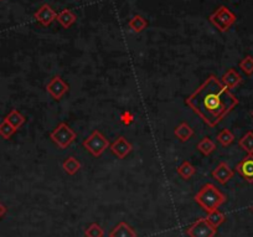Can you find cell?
<instances>
[{"label": "cell", "mask_w": 253, "mask_h": 237, "mask_svg": "<svg viewBox=\"0 0 253 237\" xmlns=\"http://www.w3.org/2000/svg\"><path fill=\"white\" fill-rule=\"evenodd\" d=\"M185 102L210 127H216L240 103L237 97L215 75L208 76Z\"/></svg>", "instance_id": "cell-1"}, {"label": "cell", "mask_w": 253, "mask_h": 237, "mask_svg": "<svg viewBox=\"0 0 253 237\" xmlns=\"http://www.w3.org/2000/svg\"><path fill=\"white\" fill-rule=\"evenodd\" d=\"M194 199L203 208V210H205L207 213L213 210H217L226 201V196L211 183L204 185L197 191Z\"/></svg>", "instance_id": "cell-2"}, {"label": "cell", "mask_w": 253, "mask_h": 237, "mask_svg": "<svg viewBox=\"0 0 253 237\" xmlns=\"http://www.w3.org/2000/svg\"><path fill=\"white\" fill-rule=\"evenodd\" d=\"M236 20H237L236 15L226 5L219 6L208 16V22L220 32H226L227 30H230V27L236 23Z\"/></svg>", "instance_id": "cell-3"}, {"label": "cell", "mask_w": 253, "mask_h": 237, "mask_svg": "<svg viewBox=\"0 0 253 237\" xmlns=\"http://www.w3.org/2000/svg\"><path fill=\"white\" fill-rule=\"evenodd\" d=\"M83 148L91 153L93 157H101L104 150L110 147V142L99 131H93L91 136L85 139L82 143Z\"/></svg>", "instance_id": "cell-4"}, {"label": "cell", "mask_w": 253, "mask_h": 237, "mask_svg": "<svg viewBox=\"0 0 253 237\" xmlns=\"http://www.w3.org/2000/svg\"><path fill=\"white\" fill-rule=\"evenodd\" d=\"M50 138L52 139V142L56 144L57 147H60L61 149H66L76 139V133L69 128V125L62 122L51 132Z\"/></svg>", "instance_id": "cell-5"}, {"label": "cell", "mask_w": 253, "mask_h": 237, "mask_svg": "<svg viewBox=\"0 0 253 237\" xmlns=\"http://www.w3.org/2000/svg\"><path fill=\"white\" fill-rule=\"evenodd\" d=\"M217 229L205 218H199L196 222L190 225L186 229V234L190 237H215Z\"/></svg>", "instance_id": "cell-6"}, {"label": "cell", "mask_w": 253, "mask_h": 237, "mask_svg": "<svg viewBox=\"0 0 253 237\" xmlns=\"http://www.w3.org/2000/svg\"><path fill=\"white\" fill-rule=\"evenodd\" d=\"M69 86L62 80L60 76H55L52 77V80L46 85V91H47L48 94L51 95L53 99H56V101H60L65 95L69 92Z\"/></svg>", "instance_id": "cell-7"}, {"label": "cell", "mask_w": 253, "mask_h": 237, "mask_svg": "<svg viewBox=\"0 0 253 237\" xmlns=\"http://www.w3.org/2000/svg\"><path fill=\"white\" fill-rule=\"evenodd\" d=\"M57 13L51 8V5L48 4H43V5L39 8V10L34 14L35 20L38 23H40L43 26H48V25L52 24L55 20H56Z\"/></svg>", "instance_id": "cell-8"}, {"label": "cell", "mask_w": 253, "mask_h": 237, "mask_svg": "<svg viewBox=\"0 0 253 237\" xmlns=\"http://www.w3.org/2000/svg\"><path fill=\"white\" fill-rule=\"evenodd\" d=\"M237 173L248 183H253V154L243 158L236 166Z\"/></svg>", "instance_id": "cell-9"}, {"label": "cell", "mask_w": 253, "mask_h": 237, "mask_svg": "<svg viewBox=\"0 0 253 237\" xmlns=\"http://www.w3.org/2000/svg\"><path fill=\"white\" fill-rule=\"evenodd\" d=\"M211 175H212L213 179H216V180L219 181L220 184L225 185L233 178V170L230 168L229 164L222 162L220 163L219 166H216V169H213Z\"/></svg>", "instance_id": "cell-10"}, {"label": "cell", "mask_w": 253, "mask_h": 237, "mask_svg": "<svg viewBox=\"0 0 253 237\" xmlns=\"http://www.w3.org/2000/svg\"><path fill=\"white\" fill-rule=\"evenodd\" d=\"M133 147H132V144L129 143L124 137H118L117 141L115 143L111 144V150L115 155H117L119 159H124L127 158V155L132 152Z\"/></svg>", "instance_id": "cell-11"}, {"label": "cell", "mask_w": 253, "mask_h": 237, "mask_svg": "<svg viewBox=\"0 0 253 237\" xmlns=\"http://www.w3.org/2000/svg\"><path fill=\"white\" fill-rule=\"evenodd\" d=\"M221 82L224 83V86H226L229 90L232 88H236L241 82H242V77L234 69H230L229 71H226L222 75Z\"/></svg>", "instance_id": "cell-12"}, {"label": "cell", "mask_w": 253, "mask_h": 237, "mask_svg": "<svg viewBox=\"0 0 253 237\" xmlns=\"http://www.w3.org/2000/svg\"><path fill=\"white\" fill-rule=\"evenodd\" d=\"M56 20L62 27L65 29H69L72 25L75 24L76 20H77V16L75 15V13L69 9H64V10L60 11L56 16Z\"/></svg>", "instance_id": "cell-13"}, {"label": "cell", "mask_w": 253, "mask_h": 237, "mask_svg": "<svg viewBox=\"0 0 253 237\" xmlns=\"http://www.w3.org/2000/svg\"><path fill=\"white\" fill-rule=\"evenodd\" d=\"M110 237H137V232L127 222L122 221L111 231Z\"/></svg>", "instance_id": "cell-14"}, {"label": "cell", "mask_w": 253, "mask_h": 237, "mask_svg": "<svg viewBox=\"0 0 253 237\" xmlns=\"http://www.w3.org/2000/svg\"><path fill=\"white\" fill-rule=\"evenodd\" d=\"M174 134H175V137L180 142H187L192 136H194V131H192V128L186 122H183L180 123L178 127H175Z\"/></svg>", "instance_id": "cell-15"}, {"label": "cell", "mask_w": 253, "mask_h": 237, "mask_svg": "<svg viewBox=\"0 0 253 237\" xmlns=\"http://www.w3.org/2000/svg\"><path fill=\"white\" fill-rule=\"evenodd\" d=\"M4 119H5L13 128H15L16 131L25 123V117L18 111V109H11Z\"/></svg>", "instance_id": "cell-16"}, {"label": "cell", "mask_w": 253, "mask_h": 237, "mask_svg": "<svg viewBox=\"0 0 253 237\" xmlns=\"http://www.w3.org/2000/svg\"><path fill=\"white\" fill-rule=\"evenodd\" d=\"M62 169L69 175H75L80 171L81 163L75 157H67L62 163Z\"/></svg>", "instance_id": "cell-17"}, {"label": "cell", "mask_w": 253, "mask_h": 237, "mask_svg": "<svg viewBox=\"0 0 253 237\" xmlns=\"http://www.w3.org/2000/svg\"><path fill=\"white\" fill-rule=\"evenodd\" d=\"M197 149H199V152H200L201 154L207 157V155H210L211 153L215 152L216 144L213 143L208 137H205V138H203L200 142H199V144H197Z\"/></svg>", "instance_id": "cell-18"}, {"label": "cell", "mask_w": 253, "mask_h": 237, "mask_svg": "<svg viewBox=\"0 0 253 237\" xmlns=\"http://www.w3.org/2000/svg\"><path fill=\"white\" fill-rule=\"evenodd\" d=\"M176 171H178V174L182 176L183 179H185V180H189V179L195 174L196 169L194 168V166H192L191 163L187 162V160H185V162H183L182 164L178 166Z\"/></svg>", "instance_id": "cell-19"}, {"label": "cell", "mask_w": 253, "mask_h": 237, "mask_svg": "<svg viewBox=\"0 0 253 237\" xmlns=\"http://www.w3.org/2000/svg\"><path fill=\"white\" fill-rule=\"evenodd\" d=\"M148 26V22L145 18H143L141 15H136L133 16L128 23V27L132 29L136 32H141L145 27Z\"/></svg>", "instance_id": "cell-20"}, {"label": "cell", "mask_w": 253, "mask_h": 237, "mask_svg": "<svg viewBox=\"0 0 253 237\" xmlns=\"http://www.w3.org/2000/svg\"><path fill=\"white\" fill-rule=\"evenodd\" d=\"M206 220H207V221L210 222L213 227L217 229L220 225H222L225 222V220H226V215H225L224 213H221V211L217 209V210H213V211H211V213H208Z\"/></svg>", "instance_id": "cell-21"}, {"label": "cell", "mask_w": 253, "mask_h": 237, "mask_svg": "<svg viewBox=\"0 0 253 237\" xmlns=\"http://www.w3.org/2000/svg\"><path fill=\"white\" fill-rule=\"evenodd\" d=\"M238 145L247 154H253V132H247L238 142Z\"/></svg>", "instance_id": "cell-22"}, {"label": "cell", "mask_w": 253, "mask_h": 237, "mask_svg": "<svg viewBox=\"0 0 253 237\" xmlns=\"http://www.w3.org/2000/svg\"><path fill=\"white\" fill-rule=\"evenodd\" d=\"M217 141H219L220 144L224 145V147H229L230 144L233 143L234 136L230 129H224V131H221L217 134Z\"/></svg>", "instance_id": "cell-23"}, {"label": "cell", "mask_w": 253, "mask_h": 237, "mask_svg": "<svg viewBox=\"0 0 253 237\" xmlns=\"http://www.w3.org/2000/svg\"><path fill=\"white\" fill-rule=\"evenodd\" d=\"M103 229H102L98 224H96V222L90 225L85 231L86 237H103Z\"/></svg>", "instance_id": "cell-24"}, {"label": "cell", "mask_w": 253, "mask_h": 237, "mask_svg": "<svg viewBox=\"0 0 253 237\" xmlns=\"http://www.w3.org/2000/svg\"><path fill=\"white\" fill-rule=\"evenodd\" d=\"M240 69L245 72L247 76H251L253 73V56L248 55L245 59L241 60Z\"/></svg>", "instance_id": "cell-25"}, {"label": "cell", "mask_w": 253, "mask_h": 237, "mask_svg": "<svg viewBox=\"0 0 253 237\" xmlns=\"http://www.w3.org/2000/svg\"><path fill=\"white\" fill-rule=\"evenodd\" d=\"M16 132L15 128H13L5 119L0 123V136L3 137L4 139H9L14 133Z\"/></svg>", "instance_id": "cell-26"}, {"label": "cell", "mask_w": 253, "mask_h": 237, "mask_svg": "<svg viewBox=\"0 0 253 237\" xmlns=\"http://www.w3.org/2000/svg\"><path fill=\"white\" fill-rule=\"evenodd\" d=\"M5 213H6V208L3 205V204L0 203V218L3 217V216L5 215Z\"/></svg>", "instance_id": "cell-27"}, {"label": "cell", "mask_w": 253, "mask_h": 237, "mask_svg": "<svg viewBox=\"0 0 253 237\" xmlns=\"http://www.w3.org/2000/svg\"><path fill=\"white\" fill-rule=\"evenodd\" d=\"M252 211H253V205H252Z\"/></svg>", "instance_id": "cell-28"}, {"label": "cell", "mask_w": 253, "mask_h": 237, "mask_svg": "<svg viewBox=\"0 0 253 237\" xmlns=\"http://www.w3.org/2000/svg\"><path fill=\"white\" fill-rule=\"evenodd\" d=\"M252 117H253V112H252Z\"/></svg>", "instance_id": "cell-29"}]
</instances>
